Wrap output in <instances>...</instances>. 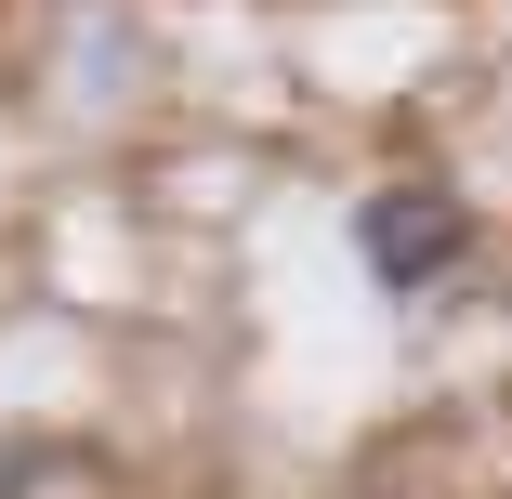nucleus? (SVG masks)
Segmentation results:
<instances>
[{"instance_id":"f257e3e1","label":"nucleus","mask_w":512,"mask_h":499,"mask_svg":"<svg viewBox=\"0 0 512 499\" xmlns=\"http://www.w3.org/2000/svg\"><path fill=\"white\" fill-rule=\"evenodd\" d=\"M460 250H473V211H460L447 184H381L368 211H355V263L394 289V303L434 289V276H460Z\"/></svg>"}]
</instances>
